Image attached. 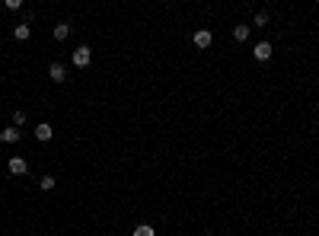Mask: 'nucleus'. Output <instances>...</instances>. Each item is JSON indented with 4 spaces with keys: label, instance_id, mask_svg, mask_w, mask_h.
Here are the masks:
<instances>
[{
    "label": "nucleus",
    "instance_id": "obj_1",
    "mask_svg": "<svg viewBox=\"0 0 319 236\" xmlns=\"http://www.w3.org/2000/svg\"><path fill=\"white\" fill-rule=\"evenodd\" d=\"M71 61H74V67H89V64H93V51H89L86 45H80V48H74Z\"/></svg>",
    "mask_w": 319,
    "mask_h": 236
},
{
    "label": "nucleus",
    "instance_id": "obj_2",
    "mask_svg": "<svg viewBox=\"0 0 319 236\" xmlns=\"http://www.w3.org/2000/svg\"><path fill=\"white\" fill-rule=\"evenodd\" d=\"M271 51H275V48H271V42H255V45H252V58H255V61H268Z\"/></svg>",
    "mask_w": 319,
    "mask_h": 236
},
{
    "label": "nucleus",
    "instance_id": "obj_3",
    "mask_svg": "<svg viewBox=\"0 0 319 236\" xmlns=\"http://www.w3.org/2000/svg\"><path fill=\"white\" fill-rule=\"evenodd\" d=\"M51 138H55V128L48 125V121H39L35 125V141H42V144H48Z\"/></svg>",
    "mask_w": 319,
    "mask_h": 236
},
{
    "label": "nucleus",
    "instance_id": "obj_4",
    "mask_svg": "<svg viewBox=\"0 0 319 236\" xmlns=\"http://www.w3.org/2000/svg\"><path fill=\"white\" fill-rule=\"evenodd\" d=\"M192 42H195V48H201V51H204V48H211V42H214V35H211L208 29H198V32L192 35Z\"/></svg>",
    "mask_w": 319,
    "mask_h": 236
},
{
    "label": "nucleus",
    "instance_id": "obj_5",
    "mask_svg": "<svg viewBox=\"0 0 319 236\" xmlns=\"http://www.w3.org/2000/svg\"><path fill=\"white\" fill-rule=\"evenodd\" d=\"M6 169H10L13 176H26V172H29V166H26V159H22V157H13L10 163H6Z\"/></svg>",
    "mask_w": 319,
    "mask_h": 236
},
{
    "label": "nucleus",
    "instance_id": "obj_6",
    "mask_svg": "<svg viewBox=\"0 0 319 236\" xmlns=\"http://www.w3.org/2000/svg\"><path fill=\"white\" fill-rule=\"evenodd\" d=\"M0 138H3V144H16L22 134H19L16 125H6V128H0Z\"/></svg>",
    "mask_w": 319,
    "mask_h": 236
},
{
    "label": "nucleus",
    "instance_id": "obj_7",
    "mask_svg": "<svg viewBox=\"0 0 319 236\" xmlns=\"http://www.w3.org/2000/svg\"><path fill=\"white\" fill-rule=\"evenodd\" d=\"M48 77H51V80H55V83H64V77H67V71H64V67H61V64H58V61H55V64H51V67H48Z\"/></svg>",
    "mask_w": 319,
    "mask_h": 236
},
{
    "label": "nucleus",
    "instance_id": "obj_8",
    "mask_svg": "<svg viewBox=\"0 0 319 236\" xmlns=\"http://www.w3.org/2000/svg\"><path fill=\"white\" fill-rule=\"evenodd\" d=\"M29 35H32V29H29L26 22H19V26L13 29V39H16V42H29Z\"/></svg>",
    "mask_w": 319,
    "mask_h": 236
},
{
    "label": "nucleus",
    "instance_id": "obj_9",
    "mask_svg": "<svg viewBox=\"0 0 319 236\" xmlns=\"http://www.w3.org/2000/svg\"><path fill=\"white\" fill-rule=\"evenodd\" d=\"M51 35H55V42H64L67 35H71V22H58V26H55V32H51Z\"/></svg>",
    "mask_w": 319,
    "mask_h": 236
},
{
    "label": "nucleus",
    "instance_id": "obj_10",
    "mask_svg": "<svg viewBox=\"0 0 319 236\" xmlns=\"http://www.w3.org/2000/svg\"><path fill=\"white\" fill-rule=\"evenodd\" d=\"M134 236H157V230L150 224H138V227H134Z\"/></svg>",
    "mask_w": 319,
    "mask_h": 236
},
{
    "label": "nucleus",
    "instance_id": "obj_11",
    "mask_svg": "<svg viewBox=\"0 0 319 236\" xmlns=\"http://www.w3.org/2000/svg\"><path fill=\"white\" fill-rule=\"evenodd\" d=\"M233 39H237V42H246V39H249V26H237V29H233Z\"/></svg>",
    "mask_w": 319,
    "mask_h": 236
},
{
    "label": "nucleus",
    "instance_id": "obj_12",
    "mask_svg": "<svg viewBox=\"0 0 319 236\" xmlns=\"http://www.w3.org/2000/svg\"><path fill=\"white\" fill-rule=\"evenodd\" d=\"M39 185H42V192H51V188H55L58 182L51 179V176H42V179H39Z\"/></svg>",
    "mask_w": 319,
    "mask_h": 236
},
{
    "label": "nucleus",
    "instance_id": "obj_13",
    "mask_svg": "<svg viewBox=\"0 0 319 236\" xmlns=\"http://www.w3.org/2000/svg\"><path fill=\"white\" fill-rule=\"evenodd\" d=\"M252 26H268V13H255V16H252Z\"/></svg>",
    "mask_w": 319,
    "mask_h": 236
},
{
    "label": "nucleus",
    "instance_id": "obj_14",
    "mask_svg": "<svg viewBox=\"0 0 319 236\" xmlns=\"http://www.w3.org/2000/svg\"><path fill=\"white\" fill-rule=\"evenodd\" d=\"M13 125H26V112H22V109H16V112H13Z\"/></svg>",
    "mask_w": 319,
    "mask_h": 236
},
{
    "label": "nucleus",
    "instance_id": "obj_15",
    "mask_svg": "<svg viewBox=\"0 0 319 236\" xmlns=\"http://www.w3.org/2000/svg\"><path fill=\"white\" fill-rule=\"evenodd\" d=\"M3 6H6V10H13V13H16L19 6H22V0H3Z\"/></svg>",
    "mask_w": 319,
    "mask_h": 236
},
{
    "label": "nucleus",
    "instance_id": "obj_16",
    "mask_svg": "<svg viewBox=\"0 0 319 236\" xmlns=\"http://www.w3.org/2000/svg\"><path fill=\"white\" fill-rule=\"evenodd\" d=\"M0 144H3V138H0Z\"/></svg>",
    "mask_w": 319,
    "mask_h": 236
}]
</instances>
